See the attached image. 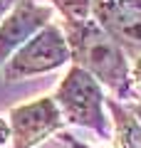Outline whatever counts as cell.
<instances>
[{
	"label": "cell",
	"mask_w": 141,
	"mask_h": 148,
	"mask_svg": "<svg viewBox=\"0 0 141 148\" xmlns=\"http://www.w3.org/2000/svg\"><path fill=\"white\" fill-rule=\"evenodd\" d=\"M62 30L69 45V57L72 67H79L89 72L102 86L114 94L116 101H136L139 96L134 94L131 86V64L129 54L102 30L97 22L79 20V22H64Z\"/></svg>",
	"instance_id": "obj_1"
},
{
	"label": "cell",
	"mask_w": 141,
	"mask_h": 148,
	"mask_svg": "<svg viewBox=\"0 0 141 148\" xmlns=\"http://www.w3.org/2000/svg\"><path fill=\"white\" fill-rule=\"evenodd\" d=\"M52 99L62 114L64 123L82 126L102 141H109L114 136L111 116L106 114L104 86L89 72H84L79 67H69V72L57 84Z\"/></svg>",
	"instance_id": "obj_2"
},
{
	"label": "cell",
	"mask_w": 141,
	"mask_h": 148,
	"mask_svg": "<svg viewBox=\"0 0 141 148\" xmlns=\"http://www.w3.org/2000/svg\"><path fill=\"white\" fill-rule=\"evenodd\" d=\"M67 62H72V57H69L64 30L57 22H50L8 59V64L3 67V77L5 82H22L30 77L55 72Z\"/></svg>",
	"instance_id": "obj_3"
},
{
	"label": "cell",
	"mask_w": 141,
	"mask_h": 148,
	"mask_svg": "<svg viewBox=\"0 0 141 148\" xmlns=\"http://www.w3.org/2000/svg\"><path fill=\"white\" fill-rule=\"evenodd\" d=\"M62 128L64 119L52 96H40L10 109V148H35L50 136H57Z\"/></svg>",
	"instance_id": "obj_4"
},
{
	"label": "cell",
	"mask_w": 141,
	"mask_h": 148,
	"mask_svg": "<svg viewBox=\"0 0 141 148\" xmlns=\"http://www.w3.org/2000/svg\"><path fill=\"white\" fill-rule=\"evenodd\" d=\"M92 20L131 57H141V0H94Z\"/></svg>",
	"instance_id": "obj_5"
},
{
	"label": "cell",
	"mask_w": 141,
	"mask_h": 148,
	"mask_svg": "<svg viewBox=\"0 0 141 148\" xmlns=\"http://www.w3.org/2000/svg\"><path fill=\"white\" fill-rule=\"evenodd\" d=\"M55 15L52 5H42L37 0H20L15 10L0 22V64L5 67L8 59L42 27L50 25Z\"/></svg>",
	"instance_id": "obj_6"
},
{
	"label": "cell",
	"mask_w": 141,
	"mask_h": 148,
	"mask_svg": "<svg viewBox=\"0 0 141 148\" xmlns=\"http://www.w3.org/2000/svg\"><path fill=\"white\" fill-rule=\"evenodd\" d=\"M106 109L114 126V143L116 148H141V123L126 109V104L116 99H106Z\"/></svg>",
	"instance_id": "obj_7"
},
{
	"label": "cell",
	"mask_w": 141,
	"mask_h": 148,
	"mask_svg": "<svg viewBox=\"0 0 141 148\" xmlns=\"http://www.w3.org/2000/svg\"><path fill=\"white\" fill-rule=\"evenodd\" d=\"M92 3L94 0H52V8L59 10L64 22H79L92 17Z\"/></svg>",
	"instance_id": "obj_8"
},
{
	"label": "cell",
	"mask_w": 141,
	"mask_h": 148,
	"mask_svg": "<svg viewBox=\"0 0 141 148\" xmlns=\"http://www.w3.org/2000/svg\"><path fill=\"white\" fill-rule=\"evenodd\" d=\"M131 86H134V94L141 96V57H134L131 62Z\"/></svg>",
	"instance_id": "obj_9"
},
{
	"label": "cell",
	"mask_w": 141,
	"mask_h": 148,
	"mask_svg": "<svg viewBox=\"0 0 141 148\" xmlns=\"http://www.w3.org/2000/svg\"><path fill=\"white\" fill-rule=\"evenodd\" d=\"M57 136H59V141H62L67 148H94V146H89V143H82L79 138H74L69 131H59Z\"/></svg>",
	"instance_id": "obj_10"
},
{
	"label": "cell",
	"mask_w": 141,
	"mask_h": 148,
	"mask_svg": "<svg viewBox=\"0 0 141 148\" xmlns=\"http://www.w3.org/2000/svg\"><path fill=\"white\" fill-rule=\"evenodd\" d=\"M10 138H12V133H10V121L0 116V148H5L8 143H10Z\"/></svg>",
	"instance_id": "obj_11"
},
{
	"label": "cell",
	"mask_w": 141,
	"mask_h": 148,
	"mask_svg": "<svg viewBox=\"0 0 141 148\" xmlns=\"http://www.w3.org/2000/svg\"><path fill=\"white\" fill-rule=\"evenodd\" d=\"M17 3H20V0H0V22H3L12 10H15Z\"/></svg>",
	"instance_id": "obj_12"
},
{
	"label": "cell",
	"mask_w": 141,
	"mask_h": 148,
	"mask_svg": "<svg viewBox=\"0 0 141 148\" xmlns=\"http://www.w3.org/2000/svg\"><path fill=\"white\" fill-rule=\"evenodd\" d=\"M126 109H129L131 114L139 119V123H141V101H129V104H126Z\"/></svg>",
	"instance_id": "obj_13"
}]
</instances>
